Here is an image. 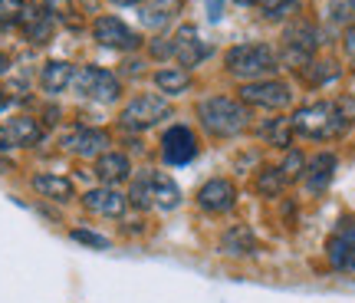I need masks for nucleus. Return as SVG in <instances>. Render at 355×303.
Segmentation results:
<instances>
[{
  "instance_id": "1",
  "label": "nucleus",
  "mask_w": 355,
  "mask_h": 303,
  "mask_svg": "<svg viewBox=\"0 0 355 303\" xmlns=\"http://www.w3.org/2000/svg\"><path fill=\"white\" fill-rule=\"evenodd\" d=\"M201 115V126L217 136V139H234L241 136L243 129L250 126V109L241 99H230V96H211L198 106Z\"/></svg>"
},
{
  "instance_id": "2",
  "label": "nucleus",
  "mask_w": 355,
  "mask_h": 303,
  "mask_svg": "<svg viewBox=\"0 0 355 303\" xmlns=\"http://www.w3.org/2000/svg\"><path fill=\"white\" fill-rule=\"evenodd\" d=\"M290 126L296 136L326 142V139H339L345 132V126H349V119L343 115V109L336 102H309L303 109H296Z\"/></svg>"
},
{
  "instance_id": "3",
  "label": "nucleus",
  "mask_w": 355,
  "mask_h": 303,
  "mask_svg": "<svg viewBox=\"0 0 355 303\" xmlns=\"http://www.w3.org/2000/svg\"><path fill=\"white\" fill-rule=\"evenodd\" d=\"M277 69V53L266 43H241L227 53V73L241 76V79H263Z\"/></svg>"
},
{
  "instance_id": "4",
  "label": "nucleus",
  "mask_w": 355,
  "mask_h": 303,
  "mask_svg": "<svg viewBox=\"0 0 355 303\" xmlns=\"http://www.w3.org/2000/svg\"><path fill=\"white\" fill-rule=\"evenodd\" d=\"M73 86H76L79 96L96 99V102H105V106L122 96V83H119V76H112L109 69H99V66H83V69H76Z\"/></svg>"
},
{
  "instance_id": "5",
  "label": "nucleus",
  "mask_w": 355,
  "mask_h": 303,
  "mask_svg": "<svg viewBox=\"0 0 355 303\" xmlns=\"http://www.w3.org/2000/svg\"><path fill=\"white\" fill-rule=\"evenodd\" d=\"M243 106H260V109H286L293 102V89L283 79H254L241 89Z\"/></svg>"
},
{
  "instance_id": "6",
  "label": "nucleus",
  "mask_w": 355,
  "mask_h": 303,
  "mask_svg": "<svg viewBox=\"0 0 355 303\" xmlns=\"http://www.w3.org/2000/svg\"><path fill=\"white\" fill-rule=\"evenodd\" d=\"M171 115V106H168L162 96H139V99H132L122 109V126L125 129H135V132H145V129L158 126L162 119Z\"/></svg>"
},
{
  "instance_id": "7",
  "label": "nucleus",
  "mask_w": 355,
  "mask_h": 303,
  "mask_svg": "<svg viewBox=\"0 0 355 303\" xmlns=\"http://www.w3.org/2000/svg\"><path fill=\"white\" fill-rule=\"evenodd\" d=\"M316 53V30L309 24H293L283 37V60L290 66H309Z\"/></svg>"
},
{
  "instance_id": "8",
  "label": "nucleus",
  "mask_w": 355,
  "mask_h": 303,
  "mask_svg": "<svg viewBox=\"0 0 355 303\" xmlns=\"http://www.w3.org/2000/svg\"><path fill=\"white\" fill-rule=\"evenodd\" d=\"M326 254H329V264L336 267V270H345V274L355 270V221L352 218L339 221L336 234H332L329 244H326Z\"/></svg>"
},
{
  "instance_id": "9",
  "label": "nucleus",
  "mask_w": 355,
  "mask_h": 303,
  "mask_svg": "<svg viewBox=\"0 0 355 303\" xmlns=\"http://www.w3.org/2000/svg\"><path fill=\"white\" fill-rule=\"evenodd\" d=\"M40 139H43V126H40L37 119H30V115H17V119L0 126V152L30 149V145H37Z\"/></svg>"
},
{
  "instance_id": "10",
  "label": "nucleus",
  "mask_w": 355,
  "mask_h": 303,
  "mask_svg": "<svg viewBox=\"0 0 355 303\" xmlns=\"http://www.w3.org/2000/svg\"><path fill=\"white\" fill-rule=\"evenodd\" d=\"M92 37L99 40L102 47H109V50H135L141 40L139 33L125 26L119 17H99L96 24H92Z\"/></svg>"
},
{
  "instance_id": "11",
  "label": "nucleus",
  "mask_w": 355,
  "mask_h": 303,
  "mask_svg": "<svg viewBox=\"0 0 355 303\" xmlns=\"http://www.w3.org/2000/svg\"><path fill=\"white\" fill-rule=\"evenodd\" d=\"M168 50H171V56H175L178 63L184 66H198L211 53V47L204 43L201 37H198V26H191V24H184L181 30H178L175 37H171V43H168Z\"/></svg>"
},
{
  "instance_id": "12",
  "label": "nucleus",
  "mask_w": 355,
  "mask_h": 303,
  "mask_svg": "<svg viewBox=\"0 0 355 303\" xmlns=\"http://www.w3.org/2000/svg\"><path fill=\"white\" fill-rule=\"evenodd\" d=\"M66 152H73V155H83V158H96L105 152L109 145V136L102 132V129H86V126H73L66 129L63 136H60Z\"/></svg>"
},
{
  "instance_id": "13",
  "label": "nucleus",
  "mask_w": 355,
  "mask_h": 303,
  "mask_svg": "<svg viewBox=\"0 0 355 303\" xmlns=\"http://www.w3.org/2000/svg\"><path fill=\"white\" fill-rule=\"evenodd\" d=\"M198 204H201L204 211H211V215H227L230 208L237 204V188H234V181H227V178H211V181H204L201 188H198Z\"/></svg>"
},
{
  "instance_id": "14",
  "label": "nucleus",
  "mask_w": 355,
  "mask_h": 303,
  "mask_svg": "<svg viewBox=\"0 0 355 303\" xmlns=\"http://www.w3.org/2000/svg\"><path fill=\"white\" fill-rule=\"evenodd\" d=\"M198 152V142H194V132L188 126H171L162 136V155H165L168 165H184L194 158Z\"/></svg>"
},
{
  "instance_id": "15",
  "label": "nucleus",
  "mask_w": 355,
  "mask_h": 303,
  "mask_svg": "<svg viewBox=\"0 0 355 303\" xmlns=\"http://www.w3.org/2000/svg\"><path fill=\"white\" fill-rule=\"evenodd\" d=\"M83 204H86L89 215H99V218H122L128 208V198L122 195V191L115 188H92L83 195Z\"/></svg>"
},
{
  "instance_id": "16",
  "label": "nucleus",
  "mask_w": 355,
  "mask_h": 303,
  "mask_svg": "<svg viewBox=\"0 0 355 303\" xmlns=\"http://www.w3.org/2000/svg\"><path fill=\"white\" fill-rule=\"evenodd\" d=\"M128 175H132V162H128V155H122V152H102L99 158H96V178H99L102 185L115 188Z\"/></svg>"
},
{
  "instance_id": "17",
  "label": "nucleus",
  "mask_w": 355,
  "mask_h": 303,
  "mask_svg": "<svg viewBox=\"0 0 355 303\" xmlns=\"http://www.w3.org/2000/svg\"><path fill=\"white\" fill-rule=\"evenodd\" d=\"M220 254L227 257H254L257 254V234L247 224H234L220 234Z\"/></svg>"
},
{
  "instance_id": "18",
  "label": "nucleus",
  "mask_w": 355,
  "mask_h": 303,
  "mask_svg": "<svg viewBox=\"0 0 355 303\" xmlns=\"http://www.w3.org/2000/svg\"><path fill=\"white\" fill-rule=\"evenodd\" d=\"M148 181H152V204L162 208V211H175L181 204V188L175 185V178L165 175V172H148Z\"/></svg>"
},
{
  "instance_id": "19",
  "label": "nucleus",
  "mask_w": 355,
  "mask_h": 303,
  "mask_svg": "<svg viewBox=\"0 0 355 303\" xmlns=\"http://www.w3.org/2000/svg\"><path fill=\"white\" fill-rule=\"evenodd\" d=\"M332 175H336V155H332V152H319L316 158L306 165V172H303L306 188H309V191H322L332 181Z\"/></svg>"
},
{
  "instance_id": "20",
  "label": "nucleus",
  "mask_w": 355,
  "mask_h": 303,
  "mask_svg": "<svg viewBox=\"0 0 355 303\" xmlns=\"http://www.w3.org/2000/svg\"><path fill=\"white\" fill-rule=\"evenodd\" d=\"M33 191H40L43 198H50V202H73L76 198V188H73V181L63 175H33Z\"/></svg>"
},
{
  "instance_id": "21",
  "label": "nucleus",
  "mask_w": 355,
  "mask_h": 303,
  "mask_svg": "<svg viewBox=\"0 0 355 303\" xmlns=\"http://www.w3.org/2000/svg\"><path fill=\"white\" fill-rule=\"evenodd\" d=\"M73 76H76V66L66 63V60H50V63L40 69V86L46 89V92H63L69 83H73Z\"/></svg>"
},
{
  "instance_id": "22",
  "label": "nucleus",
  "mask_w": 355,
  "mask_h": 303,
  "mask_svg": "<svg viewBox=\"0 0 355 303\" xmlns=\"http://www.w3.org/2000/svg\"><path fill=\"white\" fill-rule=\"evenodd\" d=\"M178 13V0H152V3H145L141 7V24L148 26V30H162V26L171 24V17Z\"/></svg>"
},
{
  "instance_id": "23",
  "label": "nucleus",
  "mask_w": 355,
  "mask_h": 303,
  "mask_svg": "<svg viewBox=\"0 0 355 303\" xmlns=\"http://www.w3.org/2000/svg\"><path fill=\"white\" fill-rule=\"evenodd\" d=\"M155 86L168 92V96H178V92H184L191 86V73L184 66H165V69L155 73Z\"/></svg>"
},
{
  "instance_id": "24",
  "label": "nucleus",
  "mask_w": 355,
  "mask_h": 303,
  "mask_svg": "<svg viewBox=\"0 0 355 303\" xmlns=\"http://www.w3.org/2000/svg\"><path fill=\"white\" fill-rule=\"evenodd\" d=\"M20 20H24V30H26V37H30V43H50V37H53V17L46 10L24 13Z\"/></svg>"
},
{
  "instance_id": "25",
  "label": "nucleus",
  "mask_w": 355,
  "mask_h": 303,
  "mask_svg": "<svg viewBox=\"0 0 355 303\" xmlns=\"http://www.w3.org/2000/svg\"><path fill=\"white\" fill-rule=\"evenodd\" d=\"M254 188L263 195V198H279V191L286 188V175H283V168H263L260 175L254 178Z\"/></svg>"
},
{
  "instance_id": "26",
  "label": "nucleus",
  "mask_w": 355,
  "mask_h": 303,
  "mask_svg": "<svg viewBox=\"0 0 355 303\" xmlns=\"http://www.w3.org/2000/svg\"><path fill=\"white\" fill-rule=\"evenodd\" d=\"M260 136H263L270 145H277V149H290V142H293L290 119H270V122L260 129Z\"/></svg>"
},
{
  "instance_id": "27",
  "label": "nucleus",
  "mask_w": 355,
  "mask_h": 303,
  "mask_svg": "<svg viewBox=\"0 0 355 303\" xmlns=\"http://www.w3.org/2000/svg\"><path fill=\"white\" fill-rule=\"evenodd\" d=\"M128 202L135 204V208H148L152 204V181H148V172L132 185V195H128Z\"/></svg>"
},
{
  "instance_id": "28",
  "label": "nucleus",
  "mask_w": 355,
  "mask_h": 303,
  "mask_svg": "<svg viewBox=\"0 0 355 303\" xmlns=\"http://www.w3.org/2000/svg\"><path fill=\"white\" fill-rule=\"evenodd\" d=\"M279 168H283V175H286V181H290V178H300V175L306 172L303 155H300V152H290V155H286V162L279 165Z\"/></svg>"
},
{
  "instance_id": "29",
  "label": "nucleus",
  "mask_w": 355,
  "mask_h": 303,
  "mask_svg": "<svg viewBox=\"0 0 355 303\" xmlns=\"http://www.w3.org/2000/svg\"><path fill=\"white\" fill-rule=\"evenodd\" d=\"M24 13V0H0V20H20Z\"/></svg>"
},
{
  "instance_id": "30",
  "label": "nucleus",
  "mask_w": 355,
  "mask_h": 303,
  "mask_svg": "<svg viewBox=\"0 0 355 303\" xmlns=\"http://www.w3.org/2000/svg\"><path fill=\"white\" fill-rule=\"evenodd\" d=\"M296 7H300L296 0H279V3H270V7H266V17H270V20H283L286 10H296Z\"/></svg>"
},
{
  "instance_id": "31",
  "label": "nucleus",
  "mask_w": 355,
  "mask_h": 303,
  "mask_svg": "<svg viewBox=\"0 0 355 303\" xmlns=\"http://www.w3.org/2000/svg\"><path fill=\"white\" fill-rule=\"evenodd\" d=\"M46 13H56V17H69L73 13V7H69V0H46Z\"/></svg>"
},
{
  "instance_id": "32",
  "label": "nucleus",
  "mask_w": 355,
  "mask_h": 303,
  "mask_svg": "<svg viewBox=\"0 0 355 303\" xmlns=\"http://www.w3.org/2000/svg\"><path fill=\"white\" fill-rule=\"evenodd\" d=\"M73 238L83 240V244H92V247H109V240L99 238V234H89V231H73Z\"/></svg>"
},
{
  "instance_id": "33",
  "label": "nucleus",
  "mask_w": 355,
  "mask_h": 303,
  "mask_svg": "<svg viewBox=\"0 0 355 303\" xmlns=\"http://www.w3.org/2000/svg\"><path fill=\"white\" fill-rule=\"evenodd\" d=\"M211 20H220V0H211Z\"/></svg>"
},
{
  "instance_id": "34",
  "label": "nucleus",
  "mask_w": 355,
  "mask_h": 303,
  "mask_svg": "<svg viewBox=\"0 0 355 303\" xmlns=\"http://www.w3.org/2000/svg\"><path fill=\"white\" fill-rule=\"evenodd\" d=\"M7 66H10V60H7V56H3V53H0V76L7 73Z\"/></svg>"
},
{
  "instance_id": "35",
  "label": "nucleus",
  "mask_w": 355,
  "mask_h": 303,
  "mask_svg": "<svg viewBox=\"0 0 355 303\" xmlns=\"http://www.w3.org/2000/svg\"><path fill=\"white\" fill-rule=\"evenodd\" d=\"M3 106H7V92L0 89V109H3Z\"/></svg>"
},
{
  "instance_id": "36",
  "label": "nucleus",
  "mask_w": 355,
  "mask_h": 303,
  "mask_svg": "<svg viewBox=\"0 0 355 303\" xmlns=\"http://www.w3.org/2000/svg\"><path fill=\"white\" fill-rule=\"evenodd\" d=\"M112 3H141V0H112Z\"/></svg>"
},
{
  "instance_id": "37",
  "label": "nucleus",
  "mask_w": 355,
  "mask_h": 303,
  "mask_svg": "<svg viewBox=\"0 0 355 303\" xmlns=\"http://www.w3.org/2000/svg\"><path fill=\"white\" fill-rule=\"evenodd\" d=\"M237 3H260V0H237Z\"/></svg>"
}]
</instances>
